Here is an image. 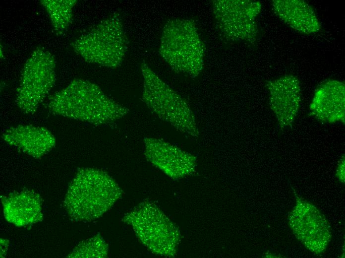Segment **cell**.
<instances>
[{
  "label": "cell",
  "instance_id": "obj_1",
  "mask_svg": "<svg viewBox=\"0 0 345 258\" xmlns=\"http://www.w3.org/2000/svg\"><path fill=\"white\" fill-rule=\"evenodd\" d=\"M121 194L118 185L107 173L85 169L79 172L73 180L65 205L74 219L91 220L107 211Z\"/></svg>",
  "mask_w": 345,
  "mask_h": 258
},
{
  "label": "cell",
  "instance_id": "obj_2",
  "mask_svg": "<svg viewBox=\"0 0 345 258\" xmlns=\"http://www.w3.org/2000/svg\"><path fill=\"white\" fill-rule=\"evenodd\" d=\"M77 81L70 87V93H66L69 97L61 94L69 100L61 98L65 100L59 101L65 104L53 109L57 114L94 125L114 122L127 114L128 109L110 99L98 86Z\"/></svg>",
  "mask_w": 345,
  "mask_h": 258
},
{
  "label": "cell",
  "instance_id": "obj_3",
  "mask_svg": "<svg viewBox=\"0 0 345 258\" xmlns=\"http://www.w3.org/2000/svg\"><path fill=\"white\" fill-rule=\"evenodd\" d=\"M161 38V54L174 70L193 76L199 73L204 50L194 23L171 20L165 25Z\"/></svg>",
  "mask_w": 345,
  "mask_h": 258
},
{
  "label": "cell",
  "instance_id": "obj_4",
  "mask_svg": "<svg viewBox=\"0 0 345 258\" xmlns=\"http://www.w3.org/2000/svg\"><path fill=\"white\" fill-rule=\"evenodd\" d=\"M141 72L144 82L142 98L149 109L181 131L195 135L197 130L194 117L183 99L146 64L141 65Z\"/></svg>",
  "mask_w": 345,
  "mask_h": 258
},
{
  "label": "cell",
  "instance_id": "obj_5",
  "mask_svg": "<svg viewBox=\"0 0 345 258\" xmlns=\"http://www.w3.org/2000/svg\"><path fill=\"white\" fill-rule=\"evenodd\" d=\"M137 235L153 253L168 255L174 252L178 241L175 228L153 204L144 202L124 217Z\"/></svg>",
  "mask_w": 345,
  "mask_h": 258
},
{
  "label": "cell",
  "instance_id": "obj_6",
  "mask_svg": "<svg viewBox=\"0 0 345 258\" xmlns=\"http://www.w3.org/2000/svg\"><path fill=\"white\" fill-rule=\"evenodd\" d=\"M214 7L217 26L226 39L252 44L256 41L258 29L256 18L261 9L260 2L218 1Z\"/></svg>",
  "mask_w": 345,
  "mask_h": 258
},
{
  "label": "cell",
  "instance_id": "obj_7",
  "mask_svg": "<svg viewBox=\"0 0 345 258\" xmlns=\"http://www.w3.org/2000/svg\"><path fill=\"white\" fill-rule=\"evenodd\" d=\"M296 203L288 217L296 238L310 251H325L332 238L330 227L324 215L311 203L296 196Z\"/></svg>",
  "mask_w": 345,
  "mask_h": 258
},
{
  "label": "cell",
  "instance_id": "obj_8",
  "mask_svg": "<svg viewBox=\"0 0 345 258\" xmlns=\"http://www.w3.org/2000/svg\"><path fill=\"white\" fill-rule=\"evenodd\" d=\"M266 86L269 91L271 109L281 126H288L293 121L300 106L301 93L298 78L292 74L286 75L269 81Z\"/></svg>",
  "mask_w": 345,
  "mask_h": 258
},
{
  "label": "cell",
  "instance_id": "obj_9",
  "mask_svg": "<svg viewBox=\"0 0 345 258\" xmlns=\"http://www.w3.org/2000/svg\"><path fill=\"white\" fill-rule=\"evenodd\" d=\"M144 145L148 159L171 177H182L192 169L194 161L191 156L170 143L146 138Z\"/></svg>",
  "mask_w": 345,
  "mask_h": 258
},
{
  "label": "cell",
  "instance_id": "obj_10",
  "mask_svg": "<svg viewBox=\"0 0 345 258\" xmlns=\"http://www.w3.org/2000/svg\"><path fill=\"white\" fill-rule=\"evenodd\" d=\"M345 91V84L340 81L324 82L315 92L310 105V113L324 122L344 121Z\"/></svg>",
  "mask_w": 345,
  "mask_h": 258
},
{
  "label": "cell",
  "instance_id": "obj_11",
  "mask_svg": "<svg viewBox=\"0 0 345 258\" xmlns=\"http://www.w3.org/2000/svg\"><path fill=\"white\" fill-rule=\"evenodd\" d=\"M271 5L278 17L295 31L310 35L320 30L318 17L307 2L303 0H274Z\"/></svg>",
  "mask_w": 345,
  "mask_h": 258
},
{
  "label": "cell",
  "instance_id": "obj_12",
  "mask_svg": "<svg viewBox=\"0 0 345 258\" xmlns=\"http://www.w3.org/2000/svg\"><path fill=\"white\" fill-rule=\"evenodd\" d=\"M3 137L7 142L35 157L46 153L55 144L54 135L46 129L31 125L9 129Z\"/></svg>",
  "mask_w": 345,
  "mask_h": 258
},
{
  "label": "cell",
  "instance_id": "obj_13",
  "mask_svg": "<svg viewBox=\"0 0 345 258\" xmlns=\"http://www.w3.org/2000/svg\"><path fill=\"white\" fill-rule=\"evenodd\" d=\"M3 204L5 218L16 225L34 223L41 217L40 201L35 193L21 192L7 198Z\"/></svg>",
  "mask_w": 345,
  "mask_h": 258
},
{
  "label": "cell",
  "instance_id": "obj_14",
  "mask_svg": "<svg viewBox=\"0 0 345 258\" xmlns=\"http://www.w3.org/2000/svg\"><path fill=\"white\" fill-rule=\"evenodd\" d=\"M77 253L76 257H104L107 255V247L101 238L96 237L81 244L73 252Z\"/></svg>",
  "mask_w": 345,
  "mask_h": 258
},
{
  "label": "cell",
  "instance_id": "obj_15",
  "mask_svg": "<svg viewBox=\"0 0 345 258\" xmlns=\"http://www.w3.org/2000/svg\"><path fill=\"white\" fill-rule=\"evenodd\" d=\"M336 177L338 180L343 184L345 183V157L342 156L339 161L336 171Z\"/></svg>",
  "mask_w": 345,
  "mask_h": 258
}]
</instances>
